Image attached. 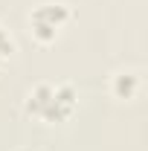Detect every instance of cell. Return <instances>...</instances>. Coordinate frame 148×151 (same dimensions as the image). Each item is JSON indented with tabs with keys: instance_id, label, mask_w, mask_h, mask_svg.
Wrapping results in <instances>:
<instances>
[{
	"instance_id": "obj_3",
	"label": "cell",
	"mask_w": 148,
	"mask_h": 151,
	"mask_svg": "<svg viewBox=\"0 0 148 151\" xmlns=\"http://www.w3.org/2000/svg\"><path fill=\"white\" fill-rule=\"evenodd\" d=\"M139 84H142V73L137 67H119L116 73L111 76V93L113 99H122V102H131L134 96L139 93Z\"/></svg>"
},
{
	"instance_id": "obj_2",
	"label": "cell",
	"mask_w": 148,
	"mask_h": 151,
	"mask_svg": "<svg viewBox=\"0 0 148 151\" xmlns=\"http://www.w3.org/2000/svg\"><path fill=\"white\" fill-rule=\"evenodd\" d=\"M29 35L35 38L38 44H52L64 26L73 20V9L70 3H61V0H47V3H38L29 12Z\"/></svg>"
},
{
	"instance_id": "obj_4",
	"label": "cell",
	"mask_w": 148,
	"mask_h": 151,
	"mask_svg": "<svg viewBox=\"0 0 148 151\" xmlns=\"http://www.w3.org/2000/svg\"><path fill=\"white\" fill-rule=\"evenodd\" d=\"M18 52V44H15V38H12V32L0 23V64H6L9 58Z\"/></svg>"
},
{
	"instance_id": "obj_1",
	"label": "cell",
	"mask_w": 148,
	"mask_h": 151,
	"mask_svg": "<svg viewBox=\"0 0 148 151\" xmlns=\"http://www.w3.org/2000/svg\"><path fill=\"white\" fill-rule=\"evenodd\" d=\"M78 108V90L70 81H38L35 87L26 90L23 111L44 125L67 122Z\"/></svg>"
}]
</instances>
